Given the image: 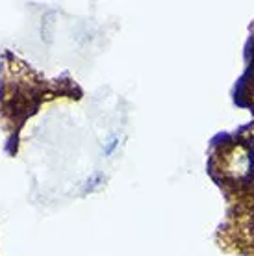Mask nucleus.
<instances>
[{
	"instance_id": "f257e3e1",
	"label": "nucleus",
	"mask_w": 254,
	"mask_h": 256,
	"mask_svg": "<svg viewBox=\"0 0 254 256\" xmlns=\"http://www.w3.org/2000/svg\"><path fill=\"white\" fill-rule=\"evenodd\" d=\"M117 145H119V136H112L108 143L104 145V156H110L117 148Z\"/></svg>"
}]
</instances>
